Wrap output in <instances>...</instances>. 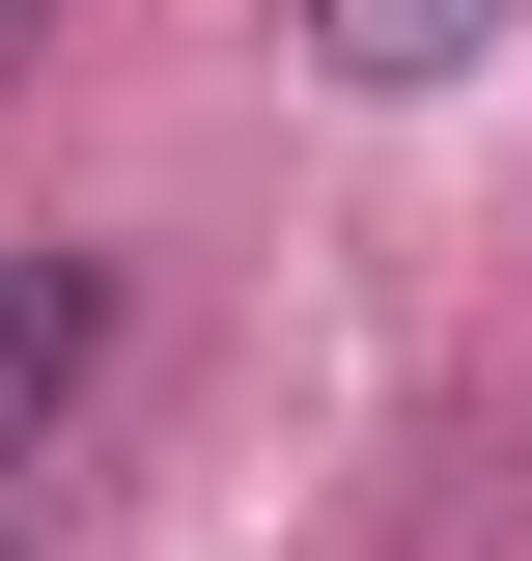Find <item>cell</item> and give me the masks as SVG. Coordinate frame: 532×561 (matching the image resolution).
<instances>
[{
  "mask_svg": "<svg viewBox=\"0 0 532 561\" xmlns=\"http://www.w3.org/2000/svg\"><path fill=\"white\" fill-rule=\"evenodd\" d=\"M113 253H28L0 280V505H57V449H84V393H113Z\"/></svg>",
  "mask_w": 532,
  "mask_h": 561,
  "instance_id": "obj_1",
  "label": "cell"
},
{
  "mask_svg": "<svg viewBox=\"0 0 532 561\" xmlns=\"http://www.w3.org/2000/svg\"><path fill=\"white\" fill-rule=\"evenodd\" d=\"M532 0H309V57L336 84H449V57H505Z\"/></svg>",
  "mask_w": 532,
  "mask_h": 561,
  "instance_id": "obj_2",
  "label": "cell"
},
{
  "mask_svg": "<svg viewBox=\"0 0 532 561\" xmlns=\"http://www.w3.org/2000/svg\"><path fill=\"white\" fill-rule=\"evenodd\" d=\"M0 57H28V0H0Z\"/></svg>",
  "mask_w": 532,
  "mask_h": 561,
  "instance_id": "obj_3",
  "label": "cell"
}]
</instances>
